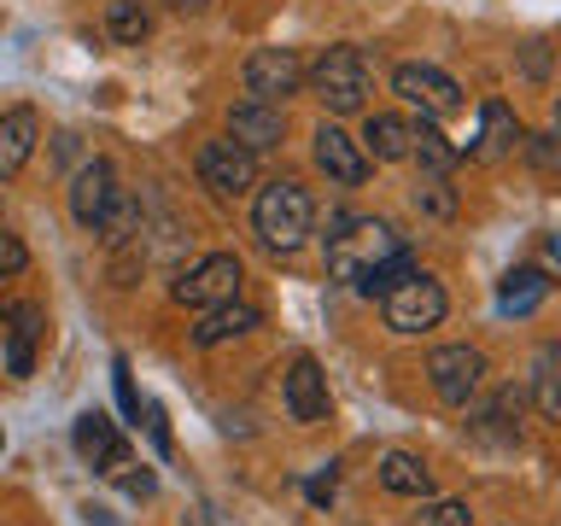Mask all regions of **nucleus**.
<instances>
[{"mask_svg": "<svg viewBox=\"0 0 561 526\" xmlns=\"http://www.w3.org/2000/svg\"><path fill=\"white\" fill-rule=\"evenodd\" d=\"M252 228L257 240L270 245V252H298V245L310 240L316 228V199L305 182H293V175H280V182H263L257 199H252Z\"/></svg>", "mask_w": 561, "mask_h": 526, "instance_id": "obj_1", "label": "nucleus"}, {"mask_svg": "<svg viewBox=\"0 0 561 526\" xmlns=\"http://www.w3.org/2000/svg\"><path fill=\"white\" fill-rule=\"evenodd\" d=\"M398 228L380 222V217H333V235H328V275L340 287H357V281L375 270L380 258L398 252Z\"/></svg>", "mask_w": 561, "mask_h": 526, "instance_id": "obj_2", "label": "nucleus"}, {"mask_svg": "<svg viewBox=\"0 0 561 526\" xmlns=\"http://www.w3.org/2000/svg\"><path fill=\"white\" fill-rule=\"evenodd\" d=\"M305 82H310V94L322 100L333 117L363 112V100H368V59L351 42H333V47L316 53V65L305 70Z\"/></svg>", "mask_w": 561, "mask_h": 526, "instance_id": "obj_3", "label": "nucleus"}, {"mask_svg": "<svg viewBox=\"0 0 561 526\" xmlns=\"http://www.w3.org/2000/svg\"><path fill=\"white\" fill-rule=\"evenodd\" d=\"M445 310H450L445 287H438L433 275H421V270H410V275L398 281V287H386V293H380L386 328L403 333V340H415V333H433L438 322H445Z\"/></svg>", "mask_w": 561, "mask_h": 526, "instance_id": "obj_4", "label": "nucleus"}, {"mask_svg": "<svg viewBox=\"0 0 561 526\" xmlns=\"http://www.w3.org/2000/svg\"><path fill=\"white\" fill-rule=\"evenodd\" d=\"M485 351L480 345H438L427 357V380H433V398L450 403V410H468L485 386Z\"/></svg>", "mask_w": 561, "mask_h": 526, "instance_id": "obj_5", "label": "nucleus"}, {"mask_svg": "<svg viewBox=\"0 0 561 526\" xmlns=\"http://www.w3.org/2000/svg\"><path fill=\"white\" fill-rule=\"evenodd\" d=\"M240 281H245V270H240L234 252H210V258H199L193 270H182L170 281V298L187 305V310H210V305L240 298Z\"/></svg>", "mask_w": 561, "mask_h": 526, "instance_id": "obj_6", "label": "nucleus"}, {"mask_svg": "<svg viewBox=\"0 0 561 526\" xmlns=\"http://www.w3.org/2000/svg\"><path fill=\"white\" fill-rule=\"evenodd\" d=\"M392 94L403 105H415L421 117H456L462 112V88H456V77H445L438 65H421V59H403L392 70Z\"/></svg>", "mask_w": 561, "mask_h": 526, "instance_id": "obj_7", "label": "nucleus"}, {"mask_svg": "<svg viewBox=\"0 0 561 526\" xmlns=\"http://www.w3.org/2000/svg\"><path fill=\"white\" fill-rule=\"evenodd\" d=\"M193 170H199V182L217 193V199H245V193L257 187V152L234 147V140H205L199 158H193Z\"/></svg>", "mask_w": 561, "mask_h": 526, "instance_id": "obj_8", "label": "nucleus"}, {"mask_svg": "<svg viewBox=\"0 0 561 526\" xmlns=\"http://www.w3.org/2000/svg\"><path fill=\"white\" fill-rule=\"evenodd\" d=\"M245 77V100H270V105H287L298 88H305V59L293 47H257L252 59L240 65Z\"/></svg>", "mask_w": 561, "mask_h": 526, "instance_id": "obj_9", "label": "nucleus"}, {"mask_svg": "<svg viewBox=\"0 0 561 526\" xmlns=\"http://www.w3.org/2000/svg\"><path fill=\"white\" fill-rule=\"evenodd\" d=\"M70 438H77V456L94 473H105V480H117V473H129V438L117 433V421L112 415H100V410H88L77 415V427H70Z\"/></svg>", "mask_w": 561, "mask_h": 526, "instance_id": "obj_10", "label": "nucleus"}, {"mask_svg": "<svg viewBox=\"0 0 561 526\" xmlns=\"http://www.w3.org/2000/svg\"><path fill=\"white\" fill-rule=\"evenodd\" d=\"M310 158H316V170H322L333 187H363L368 182V158L357 147V135H345L340 123H316Z\"/></svg>", "mask_w": 561, "mask_h": 526, "instance_id": "obj_11", "label": "nucleus"}, {"mask_svg": "<svg viewBox=\"0 0 561 526\" xmlns=\"http://www.w3.org/2000/svg\"><path fill=\"white\" fill-rule=\"evenodd\" d=\"M228 140L245 152H275L280 140H287V112L270 100H240L228 105Z\"/></svg>", "mask_w": 561, "mask_h": 526, "instance_id": "obj_12", "label": "nucleus"}, {"mask_svg": "<svg viewBox=\"0 0 561 526\" xmlns=\"http://www.w3.org/2000/svg\"><path fill=\"white\" fill-rule=\"evenodd\" d=\"M280 398H287V415L305 421V427H316V421H328L333 398H328V375L316 357H293L287 380H280Z\"/></svg>", "mask_w": 561, "mask_h": 526, "instance_id": "obj_13", "label": "nucleus"}, {"mask_svg": "<svg viewBox=\"0 0 561 526\" xmlns=\"http://www.w3.org/2000/svg\"><path fill=\"white\" fill-rule=\"evenodd\" d=\"M112 193H117V170L105 164V158H88V164L70 175V217H77L88 235H94V222L105 217Z\"/></svg>", "mask_w": 561, "mask_h": 526, "instance_id": "obj_14", "label": "nucleus"}, {"mask_svg": "<svg viewBox=\"0 0 561 526\" xmlns=\"http://www.w3.org/2000/svg\"><path fill=\"white\" fill-rule=\"evenodd\" d=\"M42 147V117H35V105H12V112H0V182L18 175L35 158Z\"/></svg>", "mask_w": 561, "mask_h": 526, "instance_id": "obj_15", "label": "nucleus"}, {"mask_svg": "<svg viewBox=\"0 0 561 526\" xmlns=\"http://www.w3.org/2000/svg\"><path fill=\"white\" fill-rule=\"evenodd\" d=\"M252 328H263V310H257V305H245V298H228V305H210V310H199L193 345L210 351V345H228V340H240V333H252Z\"/></svg>", "mask_w": 561, "mask_h": 526, "instance_id": "obj_16", "label": "nucleus"}, {"mask_svg": "<svg viewBox=\"0 0 561 526\" xmlns=\"http://www.w3.org/2000/svg\"><path fill=\"white\" fill-rule=\"evenodd\" d=\"M410 135H415L410 117H398V112H368L357 147H363L368 164H398V158H410Z\"/></svg>", "mask_w": 561, "mask_h": 526, "instance_id": "obj_17", "label": "nucleus"}, {"mask_svg": "<svg viewBox=\"0 0 561 526\" xmlns=\"http://www.w3.org/2000/svg\"><path fill=\"white\" fill-rule=\"evenodd\" d=\"M520 415H526V392L520 386H497L491 403L473 415V433L491 438V445H520Z\"/></svg>", "mask_w": 561, "mask_h": 526, "instance_id": "obj_18", "label": "nucleus"}, {"mask_svg": "<svg viewBox=\"0 0 561 526\" xmlns=\"http://www.w3.org/2000/svg\"><path fill=\"white\" fill-rule=\"evenodd\" d=\"M520 140H526V123L515 117V105L485 100L480 105V147H473V158H503V152H515Z\"/></svg>", "mask_w": 561, "mask_h": 526, "instance_id": "obj_19", "label": "nucleus"}, {"mask_svg": "<svg viewBox=\"0 0 561 526\" xmlns=\"http://www.w3.org/2000/svg\"><path fill=\"white\" fill-rule=\"evenodd\" d=\"M380 485L392 498H433V468L415 450H386L380 456Z\"/></svg>", "mask_w": 561, "mask_h": 526, "instance_id": "obj_20", "label": "nucleus"}, {"mask_svg": "<svg viewBox=\"0 0 561 526\" xmlns=\"http://www.w3.org/2000/svg\"><path fill=\"white\" fill-rule=\"evenodd\" d=\"M140 228H147V205L135 199V193H112V205H105V217L94 222V235L112 245V252H123L129 240H140Z\"/></svg>", "mask_w": 561, "mask_h": 526, "instance_id": "obj_21", "label": "nucleus"}, {"mask_svg": "<svg viewBox=\"0 0 561 526\" xmlns=\"http://www.w3.org/2000/svg\"><path fill=\"white\" fill-rule=\"evenodd\" d=\"M543 298H550V275L526 263V270H508V275H503V287H497V310H503V316H533V310L543 305Z\"/></svg>", "mask_w": 561, "mask_h": 526, "instance_id": "obj_22", "label": "nucleus"}, {"mask_svg": "<svg viewBox=\"0 0 561 526\" xmlns=\"http://www.w3.org/2000/svg\"><path fill=\"white\" fill-rule=\"evenodd\" d=\"M533 398H538V415L543 421H561V345H538V363H533Z\"/></svg>", "mask_w": 561, "mask_h": 526, "instance_id": "obj_23", "label": "nucleus"}, {"mask_svg": "<svg viewBox=\"0 0 561 526\" xmlns=\"http://www.w3.org/2000/svg\"><path fill=\"white\" fill-rule=\"evenodd\" d=\"M410 158H415V164L427 170V175H450V170H456V147L433 129V123H415V135H410Z\"/></svg>", "mask_w": 561, "mask_h": 526, "instance_id": "obj_24", "label": "nucleus"}, {"mask_svg": "<svg viewBox=\"0 0 561 526\" xmlns=\"http://www.w3.org/2000/svg\"><path fill=\"white\" fill-rule=\"evenodd\" d=\"M105 30H112V42L140 47V42L152 35V18H147V7H140V0H112V12H105Z\"/></svg>", "mask_w": 561, "mask_h": 526, "instance_id": "obj_25", "label": "nucleus"}, {"mask_svg": "<svg viewBox=\"0 0 561 526\" xmlns=\"http://www.w3.org/2000/svg\"><path fill=\"white\" fill-rule=\"evenodd\" d=\"M410 270H415V258H410V245H398V252H392V258H380V263H375V270H368V275L357 281V293H368V298H380L386 287H398V281H403V275H410Z\"/></svg>", "mask_w": 561, "mask_h": 526, "instance_id": "obj_26", "label": "nucleus"}, {"mask_svg": "<svg viewBox=\"0 0 561 526\" xmlns=\"http://www.w3.org/2000/svg\"><path fill=\"white\" fill-rule=\"evenodd\" d=\"M415 210H427V217H456L450 175H421V187H415Z\"/></svg>", "mask_w": 561, "mask_h": 526, "instance_id": "obj_27", "label": "nucleus"}, {"mask_svg": "<svg viewBox=\"0 0 561 526\" xmlns=\"http://www.w3.org/2000/svg\"><path fill=\"white\" fill-rule=\"evenodd\" d=\"M30 270V245L12 235V228H0V281H12V275H24Z\"/></svg>", "mask_w": 561, "mask_h": 526, "instance_id": "obj_28", "label": "nucleus"}, {"mask_svg": "<svg viewBox=\"0 0 561 526\" xmlns=\"http://www.w3.org/2000/svg\"><path fill=\"white\" fill-rule=\"evenodd\" d=\"M7 375H12V380H30V375H35V340H24V333H7Z\"/></svg>", "mask_w": 561, "mask_h": 526, "instance_id": "obj_29", "label": "nucleus"}, {"mask_svg": "<svg viewBox=\"0 0 561 526\" xmlns=\"http://www.w3.org/2000/svg\"><path fill=\"white\" fill-rule=\"evenodd\" d=\"M520 147H526V158H533L538 175H556V135H526Z\"/></svg>", "mask_w": 561, "mask_h": 526, "instance_id": "obj_30", "label": "nucleus"}, {"mask_svg": "<svg viewBox=\"0 0 561 526\" xmlns=\"http://www.w3.org/2000/svg\"><path fill=\"white\" fill-rule=\"evenodd\" d=\"M421 526H473V508H468L462 498H445V503H438Z\"/></svg>", "mask_w": 561, "mask_h": 526, "instance_id": "obj_31", "label": "nucleus"}, {"mask_svg": "<svg viewBox=\"0 0 561 526\" xmlns=\"http://www.w3.org/2000/svg\"><path fill=\"white\" fill-rule=\"evenodd\" d=\"M112 375H117V403H123V415H129V421H140V398H135V380H129V363H123V357H117V368H112Z\"/></svg>", "mask_w": 561, "mask_h": 526, "instance_id": "obj_32", "label": "nucleus"}, {"mask_svg": "<svg viewBox=\"0 0 561 526\" xmlns=\"http://www.w3.org/2000/svg\"><path fill=\"white\" fill-rule=\"evenodd\" d=\"M117 480H123V491H129V498H152V491H158L152 473H117Z\"/></svg>", "mask_w": 561, "mask_h": 526, "instance_id": "obj_33", "label": "nucleus"}, {"mask_svg": "<svg viewBox=\"0 0 561 526\" xmlns=\"http://www.w3.org/2000/svg\"><path fill=\"white\" fill-rule=\"evenodd\" d=\"M550 70V53H543V42H533V53H526V77H543Z\"/></svg>", "mask_w": 561, "mask_h": 526, "instance_id": "obj_34", "label": "nucleus"}, {"mask_svg": "<svg viewBox=\"0 0 561 526\" xmlns=\"http://www.w3.org/2000/svg\"><path fill=\"white\" fill-rule=\"evenodd\" d=\"M164 7H170V12H182V18H199L210 0H164Z\"/></svg>", "mask_w": 561, "mask_h": 526, "instance_id": "obj_35", "label": "nucleus"}]
</instances>
